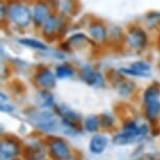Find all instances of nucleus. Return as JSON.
Listing matches in <instances>:
<instances>
[{
    "label": "nucleus",
    "mask_w": 160,
    "mask_h": 160,
    "mask_svg": "<svg viewBox=\"0 0 160 160\" xmlns=\"http://www.w3.org/2000/svg\"><path fill=\"white\" fill-rule=\"evenodd\" d=\"M98 117H95V116H88L85 120V128L87 131L89 132H93L98 129Z\"/></svg>",
    "instance_id": "obj_23"
},
{
    "label": "nucleus",
    "mask_w": 160,
    "mask_h": 160,
    "mask_svg": "<svg viewBox=\"0 0 160 160\" xmlns=\"http://www.w3.org/2000/svg\"><path fill=\"white\" fill-rule=\"evenodd\" d=\"M8 7L7 19L20 29L28 28L32 24V8L21 0H5Z\"/></svg>",
    "instance_id": "obj_1"
},
{
    "label": "nucleus",
    "mask_w": 160,
    "mask_h": 160,
    "mask_svg": "<svg viewBox=\"0 0 160 160\" xmlns=\"http://www.w3.org/2000/svg\"><path fill=\"white\" fill-rule=\"evenodd\" d=\"M36 81L39 85L45 89L55 88L57 84L56 74H53L48 68H41L36 75Z\"/></svg>",
    "instance_id": "obj_11"
},
{
    "label": "nucleus",
    "mask_w": 160,
    "mask_h": 160,
    "mask_svg": "<svg viewBox=\"0 0 160 160\" xmlns=\"http://www.w3.org/2000/svg\"><path fill=\"white\" fill-rule=\"evenodd\" d=\"M144 21H146L148 28H153L160 24V12L150 11L144 15Z\"/></svg>",
    "instance_id": "obj_21"
},
{
    "label": "nucleus",
    "mask_w": 160,
    "mask_h": 160,
    "mask_svg": "<svg viewBox=\"0 0 160 160\" xmlns=\"http://www.w3.org/2000/svg\"><path fill=\"white\" fill-rule=\"evenodd\" d=\"M118 90L119 92L122 93V95H126V94H129L130 92L132 91V88H133V84L130 83V82H127L126 80H122L119 82V86H118Z\"/></svg>",
    "instance_id": "obj_24"
},
{
    "label": "nucleus",
    "mask_w": 160,
    "mask_h": 160,
    "mask_svg": "<svg viewBox=\"0 0 160 160\" xmlns=\"http://www.w3.org/2000/svg\"><path fill=\"white\" fill-rule=\"evenodd\" d=\"M80 78H82L87 85L95 87V88H102L105 86V78L101 72L94 70L90 65L83 66L80 71Z\"/></svg>",
    "instance_id": "obj_7"
},
{
    "label": "nucleus",
    "mask_w": 160,
    "mask_h": 160,
    "mask_svg": "<svg viewBox=\"0 0 160 160\" xmlns=\"http://www.w3.org/2000/svg\"><path fill=\"white\" fill-rule=\"evenodd\" d=\"M149 129L147 126H140L134 131H129L117 134L113 137V143L116 146H126V144L134 143L141 140L146 136Z\"/></svg>",
    "instance_id": "obj_5"
},
{
    "label": "nucleus",
    "mask_w": 160,
    "mask_h": 160,
    "mask_svg": "<svg viewBox=\"0 0 160 160\" xmlns=\"http://www.w3.org/2000/svg\"><path fill=\"white\" fill-rule=\"evenodd\" d=\"M18 43L23 45V46L32 48V49L40 50V51H47L48 50V46L46 44L43 43V42L40 40H37V39H34V38H28V37L20 38V39H18Z\"/></svg>",
    "instance_id": "obj_16"
},
{
    "label": "nucleus",
    "mask_w": 160,
    "mask_h": 160,
    "mask_svg": "<svg viewBox=\"0 0 160 160\" xmlns=\"http://www.w3.org/2000/svg\"><path fill=\"white\" fill-rule=\"evenodd\" d=\"M159 69H160V66H159Z\"/></svg>",
    "instance_id": "obj_27"
},
{
    "label": "nucleus",
    "mask_w": 160,
    "mask_h": 160,
    "mask_svg": "<svg viewBox=\"0 0 160 160\" xmlns=\"http://www.w3.org/2000/svg\"><path fill=\"white\" fill-rule=\"evenodd\" d=\"M37 102L42 108L50 107L53 102V96L49 91H47V90H42L37 95Z\"/></svg>",
    "instance_id": "obj_20"
},
{
    "label": "nucleus",
    "mask_w": 160,
    "mask_h": 160,
    "mask_svg": "<svg viewBox=\"0 0 160 160\" xmlns=\"http://www.w3.org/2000/svg\"><path fill=\"white\" fill-rule=\"evenodd\" d=\"M99 125L102 127H110L114 123V119L112 116L108 115V114H102L98 117Z\"/></svg>",
    "instance_id": "obj_25"
},
{
    "label": "nucleus",
    "mask_w": 160,
    "mask_h": 160,
    "mask_svg": "<svg viewBox=\"0 0 160 160\" xmlns=\"http://www.w3.org/2000/svg\"><path fill=\"white\" fill-rule=\"evenodd\" d=\"M31 119L38 129L43 131H53L58 127L56 117L48 112L35 113L32 115Z\"/></svg>",
    "instance_id": "obj_8"
},
{
    "label": "nucleus",
    "mask_w": 160,
    "mask_h": 160,
    "mask_svg": "<svg viewBox=\"0 0 160 160\" xmlns=\"http://www.w3.org/2000/svg\"><path fill=\"white\" fill-rule=\"evenodd\" d=\"M91 44L92 41L83 32H75L68 38V40L65 42V45L67 46V50L73 49V48H81L85 46L86 44Z\"/></svg>",
    "instance_id": "obj_12"
},
{
    "label": "nucleus",
    "mask_w": 160,
    "mask_h": 160,
    "mask_svg": "<svg viewBox=\"0 0 160 160\" xmlns=\"http://www.w3.org/2000/svg\"><path fill=\"white\" fill-rule=\"evenodd\" d=\"M146 106H147V117L151 120L155 119L160 112L159 101L148 102V104H146Z\"/></svg>",
    "instance_id": "obj_22"
},
{
    "label": "nucleus",
    "mask_w": 160,
    "mask_h": 160,
    "mask_svg": "<svg viewBox=\"0 0 160 160\" xmlns=\"http://www.w3.org/2000/svg\"><path fill=\"white\" fill-rule=\"evenodd\" d=\"M107 144V137L104 135H95L92 137L91 142H90V151L94 154H101L105 151Z\"/></svg>",
    "instance_id": "obj_17"
},
{
    "label": "nucleus",
    "mask_w": 160,
    "mask_h": 160,
    "mask_svg": "<svg viewBox=\"0 0 160 160\" xmlns=\"http://www.w3.org/2000/svg\"><path fill=\"white\" fill-rule=\"evenodd\" d=\"M125 39L130 47L134 49H142L147 46L149 36L140 25L131 24L125 36Z\"/></svg>",
    "instance_id": "obj_4"
},
{
    "label": "nucleus",
    "mask_w": 160,
    "mask_h": 160,
    "mask_svg": "<svg viewBox=\"0 0 160 160\" xmlns=\"http://www.w3.org/2000/svg\"><path fill=\"white\" fill-rule=\"evenodd\" d=\"M49 149L51 154L60 160H68L70 158V151L68 146L61 138H51L49 141Z\"/></svg>",
    "instance_id": "obj_10"
},
{
    "label": "nucleus",
    "mask_w": 160,
    "mask_h": 160,
    "mask_svg": "<svg viewBox=\"0 0 160 160\" xmlns=\"http://www.w3.org/2000/svg\"><path fill=\"white\" fill-rule=\"evenodd\" d=\"M159 96H160V85L157 83H154L151 86L148 87L143 93L144 102L148 104V102H151L159 101Z\"/></svg>",
    "instance_id": "obj_18"
},
{
    "label": "nucleus",
    "mask_w": 160,
    "mask_h": 160,
    "mask_svg": "<svg viewBox=\"0 0 160 160\" xmlns=\"http://www.w3.org/2000/svg\"><path fill=\"white\" fill-rule=\"evenodd\" d=\"M152 67L149 63L144 61H135L131 63L129 67H123L119 69V72L122 74L132 75L138 78H149L151 77Z\"/></svg>",
    "instance_id": "obj_9"
},
{
    "label": "nucleus",
    "mask_w": 160,
    "mask_h": 160,
    "mask_svg": "<svg viewBox=\"0 0 160 160\" xmlns=\"http://www.w3.org/2000/svg\"><path fill=\"white\" fill-rule=\"evenodd\" d=\"M88 34L90 36V38L95 42H106L108 39V28L105 24L104 21L93 18L92 20L89 21L88 23V28H87Z\"/></svg>",
    "instance_id": "obj_6"
},
{
    "label": "nucleus",
    "mask_w": 160,
    "mask_h": 160,
    "mask_svg": "<svg viewBox=\"0 0 160 160\" xmlns=\"http://www.w3.org/2000/svg\"><path fill=\"white\" fill-rule=\"evenodd\" d=\"M31 8L32 14V25L36 28H42L48 17L55 13L48 0H32Z\"/></svg>",
    "instance_id": "obj_3"
},
{
    "label": "nucleus",
    "mask_w": 160,
    "mask_h": 160,
    "mask_svg": "<svg viewBox=\"0 0 160 160\" xmlns=\"http://www.w3.org/2000/svg\"><path fill=\"white\" fill-rule=\"evenodd\" d=\"M1 110H2V111H4V112H11V111H13V110H14V108H13V107H8V105H7V107H5V105L2 104V105H1Z\"/></svg>",
    "instance_id": "obj_26"
},
{
    "label": "nucleus",
    "mask_w": 160,
    "mask_h": 160,
    "mask_svg": "<svg viewBox=\"0 0 160 160\" xmlns=\"http://www.w3.org/2000/svg\"><path fill=\"white\" fill-rule=\"evenodd\" d=\"M17 139V138H16ZM4 139L1 143V156L2 159H10L13 158L19 152V144L17 140Z\"/></svg>",
    "instance_id": "obj_14"
},
{
    "label": "nucleus",
    "mask_w": 160,
    "mask_h": 160,
    "mask_svg": "<svg viewBox=\"0 0 160 160\" xmlns=\"http://www.w3.org/2000/svg\"><path fill=\"white\" fill-rule=\"evenodd\" d=\"M65 23V16L58 14V12H55L48 17V19L42 26V36L49 41L57 39V37L62 35V32H64Z\"/></svg>",
    "instance_id": "obj_2"
},
{
    "label": "nucleus",
    "mask_w": 160,
    "mask_h": 160,
    "mask_svg": "<svg viewBox=\"0 0 160 160\" xmlns=\"http://www.w3.org/2000/svg\"><path fill=\"white\" fill-rule=\"evenodd\" d=\"M59 8L61 12L60 14L65 17L67 15H75L80 10V3L78 0H61Z\"/></svg>",
    "instance_id": "obj_15"
},
{
    "label": "nucleus",
    "mask_w": 160,
    "mask_h": 160,
    "mask_svg": "<svg viewBox=\"0 0 160 160\" xmlns=\"http://www.w3.org/2000/svg\"><path fill=\"white\" fill-rule=\"evenodd\" d=\"M23 158L25 160H42L44 158V150L37 143H32L26 146L22 152Z\"/></svg>",
    "instance_id": "obj_13"
},
{
    "label": "nucleus",
    "mask_w": 160,
    "mask_h": 160,
    "mask_svg": "<svg viewBox=\"0 0 160 160\" xmlns=\"http://www.w3.org/2000/svg\"><path fill=\"white\" fill-rule=\"evenodd\" d=\"M74 74V68L68 63L58 65L56 67V77L58 78H68Z\"/></svg>",
    "instance_id": "obj_19"
}]
</instances>
